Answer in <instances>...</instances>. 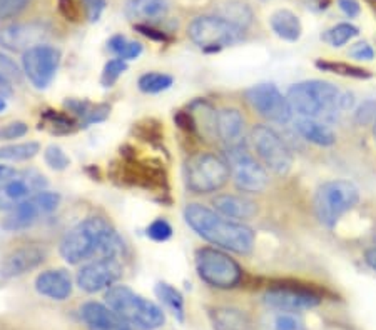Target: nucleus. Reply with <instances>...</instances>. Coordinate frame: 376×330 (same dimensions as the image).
I'll return each mask as SVG.
<instances>
[{
  "instance_id": "58836bf2",
  "label": "nucleus",
  "mask_w": 376,
  "mask_h": 330,
  "mask_svg": "<svg viewBox=\"0 0 376 330\" xmlns=\"http://www.w3.org/2000/svg\"><path fill=\"white\" fill-rule=\"evenodd\" d=\"M83 6L89 22H97L106 8V0H83Z\"/></svg>"
},
{
  "instance_id": "39448f33",
  "label": "nucleus",
  "mask_w": 376,
  "mask_h": 330,
  "mask_svg": "<svg viewBox=\"0 0 376 330\" xmlns=\"http://www.w3.org/2000/svg\"><path fill=\"white\" fill-rule=\"evenodd\" d=\"M360 201V192L348 180H332L316 191L315 210L321 224L334 227L341 217Z\"/></svg>"
},
{
  "instance_id": "ea45409f",
  "label": "nucleus",
  "mask_w": 376,
  "mask_h": 330,
  "mask_svg": "<svg viewBox=\"0 0 376 330\" xmlns=\"http://www.w3.org/2000/svg\"><path fill=\"white\" fill-rule=\"evenodd\" d=\"M376 119V102L366 101L363 106L358 108L356 112V122L360 125H368Z\"/></svg>"
},
{
  "instance_id": "37998d69",
  "label": "nucleus",
  "mask_w": 376,
  "mask_h": 330,
  "mask_svg": "<svg viewBox=\"0 0 376 330\" xmlns=\"http://www.w3.org/2000/svg\"><path fill=\"white\" fill-rule=\"evenodd\" d=\"M350 56L353 58H358V61H371V58H373V56H375V52L368 44L360 42V44H355L350 49Z\"/></svg>"
},
{
  "instance_id": "7ed1b4c3",
  "label": "nucleus",
  "mask_w": 376,
  "mask_h": 330,
  "mask_svg": "<svg viewBox=\"0 0 376 330\" xmlns=\"http://www.w3.org/2000/svg\"><path fill=\"white\" fill-rule=\"evenodd\" d=\"M341 94L332 84L310 80L293 85L288 92V102L293 112L301 117L333 124L343 112Z\"/></svg>"
},
{
  "instance_id": "473e14b6",
  "label": "nucleus",
  "mask_w": 376,
  "mask_h": 330,
  "mask_svg": "<svg viewBox=\"0 0 376 330\" xmlns=\"http://www.w3.org/2000/svg\"><path fill=\"white\" fill-rule=\"evenodd\" d=\"M128 70V64H126V61H122V58H112V61H109L106 67H104L102 70V77H101V82L104 87H112L117 82V79L124 74V72Z\"/></svg>"
},
{
  "instance_id": "49530a36",
  "label": "nucleus",
  "mask_w": 376,
  "mask_h": 330,
  "mask_svg": "<svg viewBox=\"0 0 376 330\" xmlns=\"http://www.w3.org/2000/svg\"><path fill=\"white\" fill-rule=\"evenodd\" d=\"M16 174H17L16 169H12V167H8V165L0 164V185L6 184L7 180L12 179Z\"/></svg>"
},
{
  "instance_id": "412c9836",
  "label": "nucleus",
  "mask_w": 376,
  "mask_h": 330,
  "mask_svg": "<svg viewBox=\"0 0 376 330\" xmlns=\"http://www.w3.org/2000/svg\"><path fill=\"white\" fill-rule=\"evenodd\" d=\"M35 291L51 300H66L72 293V279L66 270H45L35 279Z\"/></svg>"
},
{
  "instance_id": "c85d7f7f",
  "label": "nucleus",
  "mask_w": 376,
  "mask_h": 330,
  "mask_svg": "<svg viewBox=\"0 0 376 330\" xmlns=\"http://www.w3.org/2000/svg\"><path fill=\"white\" fill-rule=\"evenodd\" d=\"M40 151L37 142H24L12 144V146L0 147V162H24L35 157Z\"/></svg>"
},
{
  "instance_id": "9d476101",
  "label": "nucleus",
  "mask_w": 376,
  "mask_h": 330,
  "mask_svg": "<svg viewBox=\"0 0 376 330\" xmlns=\"http://www.w3.org/2000/svg\"><path fill=\"white\" fill-rule=\"evenodd\" d=\"M228 164L234 184H236L239 191L256 193L262 192L268 187L269 180L265 167H262L243 146L229 148Z\"/></svg>"
},
{
  "instance_id": "a18cd8bd",
  "label": "nucleus",
  "mask_w": 376,
  "mask_h": 330,
  "mask_svg": "<svg viewBox=\"0 0 376 330\" xmlns=\"http://www.w3.org/2000/svg\"><path fill=\"white\" fill-rule=\"evenodd\" d=\"M12 82L6 75L0 74V99H8L12 96Z\"/></svg>"
},
{
  "instance_id": "aec40b11",
  "label": "nucleus",
  "mask_w": 376,
  "mask_h": 330,
  "mask_svg": "<svg viewBox=\"0 0 376 330\" xmlns=\"http://www.w3.org/2000/svg\"><path fill=\"white\" fill-rule=\"evenodd\" d=\"M217 139H221L228 148L241 147L244 140V117L238 108H223L217 112L216 119Z\"/></svg>"
},
{
  "instance_id": "c9c22d12",
  "label": "nucleus",
  "mask_w": 376,
  "mask_h": 330,
  "mask_svg": "<svg viewBox=\"0 0 376 330\" xmlns=\"http://www.w3.org/2000/svg\"><path fill=\"white\" fill-rule=\"evenodd\" d=\"M171 235H172V227L162 219L154 220V222L147 227V237L156 242H164L167 239H171Z\"/></svg>"
},
{
  "instance_id": "bb28decb",
  "label": "nucleus",
  "mask_w": 376,
  "mask_h": 330,
  "mask_svg": "<svg viewBox=\"0 0 376 330\" xmlns=\"http://www.w3.org/2000/svg\"><path fill=\"white\" fill-rule=\"evenodd\" d=\"M156 296L179 322H184V298L179 291H176L169 284L159 282L156 286Z\"/></svg>"
},
{
  "instance_id": "7c9ffc66",
  "label": "nucleus",
  "mask_w": 376,
  "mask_h": 330,
  "mask_svg": "<svg viewBox=\"0 0 376 330\" xmlns=\"http://www.w3.org/2000/svg\"><path fill=\"white\" fill-rule=\"evenodd\" d=\"M316 67L321 70L326 72H333V74L344 75V77H353V79H370L371 74L368 70L360 69V67L350 65V64H343V62H326V61H318L316 62Z\"/></svg>"
},
{
  "instance_id": "9b49d317",
  "label": "nucleus",
  "mask_w": 376,
  "mask_h": 330,
  "mask_svg": "<svg viewBox=\"0 0 376 330\" xmlns=\"http://www.w3.org/2000/svg\"><path fill=\"white\" fill-rule=\"evenodd\" d=\"M251 140L260 159L276 174H286L293 165V156L284 140L271 127L257 125L253 129Z\"/></svg>"
},
{
  "instance_id": "4be33fe9",
  "label": "nucleus",
  "mask_w": 376,
  "mask_h": 330,
  "mask_svg": "<svg viewBox=\"0 0 376 330\" xmlns=\"http://www.w3.org/2000/svg\"><path fill=\"white\" fill-rule=\"evenodd\" d=\"M124 13L129 20L142 22L138 25H147L166 17L167 2L166 0H128Z\"/></svg>"
},
{
  "instance_id": "4c0bfd02",
  "label": "nucleus",
  "mask_w": 376,
  "mask_h": 330,
  "mask_svg": "<svg viewBox=\"0 0 376 330\" xmlns=\"http://www.w3.org/2000/svg\"><path fill=\"white\" fill-rule=\"evenodd\" d=\"M0 74L6 75L7 79L11 80V82L20 79L19 67H17V64L12 61L11 57L6 56V53H2V52H0Z\"/></svg>"
},
{
  "instance_id": "2f4dec72",
  "label": "nucleus",
  "mask_w": 376,
  "mask_h": 330,
  "mask_svg": "<svg viewBox=\"0 0 376 330\" xmlns=\"http://www.w3.org/2000/svg\"><path fill=\"white\" fill-rule=\"evenodd\" d=\"M358 35V29L353 24H346V22H343V24H338L334 25L333 29H329L328 32L325 34V40L326 42H329L333 45V47H341L348 42V40H351L353 37H356Z\"/></svg>"
},
{
  "instance_id": "f8f14e48",
  "label": "nucleus",
  "mask_w": 376,
  "mask_h": 330,
  "mask_svg": "<svg viewBox=\"0 0 376 330\" xmlns=\"http://www.w3.org/2000/svg\"><path fill=\"white\" fill-rule=\"evenodd\" d=\"M61 52L49 44H39L22 56V69L35 89H47L56 77Z\"/></svg>"
},
{
  "instance_id": "a19ab883",
  "label": "nucleus",
  "mask_w": 376,
  "mask_h": 330,
  "mask_svg": "<svg viewBox=\"0 0 376 330\" xmlns=\"http://www.w3.org/2000/svg\"><path fill=\"white\" fill-rule=\"evenodd\" d=\"M276 330H301V322L289 312H283L274 320Z\"/></svg>"
},
{
  "instance_id": "e433bc0d",
  "label": "nucleus",
  "mask_w": 376,
  "mask_h": 330,
  "mask_svg": "<svg viewBox=\"0 0 376 330\" xmlns=\"http://www.w3.org/2000/svg\"><path fill=\"white\" fill-rule=\"evenodd\" d=\"M29 132V127L24 122H11V124L0 127V140H16L24 137Z\"/></svg>"
},
{
  "instance_id": "423d86ee",
  "label": "nucleus",
  "mask_w": 376,
  "mask_h": 330,
  "mask_svg": "<svg viewBox=\"0 0 376 330\" xmlns=\"http://www.w3.org/2000/svg\"><path fill=\"white\" fill-rule=\"evenodd\" d=\"M228 160L216 153H198L186 164V185L194 193H210L219 191L229 180Z\"/></svg>"
},
{
  "instance_id": "72a5a7b5",
  "label": "nucleus",
  "mask_w": 376,
  "mask_h": 330,
  "mask_svg": "<svg viewBox=\"0 0 376 330\" xmlns=\"http://www.w3.org/2000/svg\"><path fill=\"white\" fill-rule=\"evenodd\" d=\"M44 159H45V164L54 170H64L69 167V157H67L66 152L57 146H51L45 148Z\"/></svg>"
},
{
  "instance_id": "c03bdc74",
  "label": "nucleus",
  "mask_w": 376,
  "mask_h": 330,
  "mask_svg": "<svg viewBox=\"0 0 376 330\" xmlns=\"http://www.w3.org/2000/svg\"><path fill=\"white\" fill-rule=\"evenodd\" d=\"M338 6L343 11L344 15H348L350 19L360 15L361 8H360V4H358L356 0H338Z\"/></svg>"
},
{
  "instance_id": "b1692460",
  "label": "nucleus",
  "mask_w": 376,
  "mask_h": 330,
  "mask_svg": "<svg viewBox=\"0 0 376 330\" xmlns=\"http://www.w3.org/2000/svg\"><path fill=\"white\" fill-rule=\"evenodd\" d=\"M296 130L300 132L303 139L310 140V142L316 144V146L328 147L336 142V135H334L332 127H329L328 124H325V122L301 117V119L296 122Z\"/></svg>"
},
{
  "instance_id": "f3484780",
  "label": "nucleus",
  "mask_w": 376,
  "mask_h": 330,
  "mask_svg": "<svg viewBox=\"0 0 376 330\" xmlns=\"http://www.w3.org/2000/svg\"><path fill=\"white\" fill-rule=\"evenodd\" d=\"M265 304L279 312H301L320 304V297L301 288L278 287L265 293Z\"/></svg>"
},
{
  "instance_id": "4468645a",
  "label": "nucleus",
  "mask_w": 376,
  "mask_h": 330,
  "mask_svg": "<svg viewBox=\"0 0 376 330\" xmlns=\"http://www.w3.org/2000/svg\"><path fill=\"white\" fill-rule=\"evenodd\" d=\"M47 180L35 170L17 172L12 179L0 185V210H12L27 198L34 197L40 191H45Z\"/></svg>"
},
{
  "instance_id": "f704fd0d",
  "label": "nucleus",
  "mask_w": 376,
  "mask_h": 330,
  "mask_svg": "<svg viewBox=\"0 0 376 330\" xmlns=\"http://www.w3.org/2000/svg\"><path fill=\"white\" fill-rule=\"evenodd\" d=\"M29 4L30 0H0V20H7L19 15L22 11H25Z\"/></svg>"
},
{
  "instance_id": "0eeeda50",
  "label": "nucleus",
  "mask_w": 376,
  "mask_h": 330,
  "mask_svg": "<svg viewBox=\"0 0 376 330\" xmlns=\"http://www.w3.org/2000/svg\"><path fill=\"white\" fill-rule=\"evenodd\" d=\"M196 269L207 286L216 288H233L241 282L243 270L236 260L217 248H201L196 254Z\"/></svg>"
},
{
  "instance_id": "c756f323",
  "label": "nucleus",
  "mask_w": 376,
  "mask_h": 330,
  "mask_svg": "<svg viewBox=\"0 0 376 330\" xmlns=\"http://www.w3.org/2000/svg\"><path fill=\"white\" fill-rule=\"evenodd\" d=\"M172 85V77L161 72H149L139 79V89L144 94H159Z\"/></svg>"
},
{
  "instance_id": "f257e3e1",
  "label": "nucleus",
  "mask_w": 376,
  "mask_h": 330,
  "mask_svg": "<svg viewBox=\"0 0 376 330\" xmlns=\"http://www.w3.org/2000/svg\"><path fill=\"white\" fill-rule=\"evenodd\" d=\"M121 237L101 217H89L72 227L61 242V255L67 264H80L96 259H119Z\"/></svg>"
},
{
  "instance_id": "dca6fc26",
  "label": "nucleus",
  "mask_w": 376,
  "mask_h": 330,
  "mask_svg": "<svg viewBox=\"0 0 376 330\" xmlns=\"http://www.w3.org/2000/svg\"><path fill=\"white\" fill-rule=\"evenodd\" d=\"M47 35V29L42 24L7 25L0 29V47L13 52H25L42 44Z\"/></svg>"
},
{
  "instance_id": "a211bd4d",
  "label": "nucleus",
  "mask_w": 376,
  "mask_h": 330,
  "mask_svg": "<svg viewBox=\"0 0 376 330\" xmlns=\"http://www.w3.org/2000/svg\"><path fill=\"white\" fill-rule=\"evenodd\" d=\"M45 259V252L40 247L27 246L17 250H12L2 264H0V275L4 279L20 277L30 270L37 269Z\"/></svg>"
},
{
  "instance_id": "1a4fd4ad",
  "label": "nucleus",
  "mask_w": 376,
  "mask_h": 330,
  "mask_svg": "<svg viewBox=\"0 0 376 330\" xmlns=\"http://www.w3.org/2000/svg\"><path fill=\"white\" fill-rule=\"evenodd\" d=\"M59 203H61L59 193L40 191L34 197L27 198L25 202L8 210L2 222V229L7 232H20V230L32 227L40 215H49L54 210H57Z\"/></svg>"
},
{
  "instance_id": "6e6552de",
  "label": "nucleus",
  "mask_w": 376,
  "mask_h": 330,
  "mask_svg": "<svg viewBox=\"0 0 376 330\" xmlns=\"http://www.w3.org/2000/svg\"><path fill=\"white\" fill-rule=\"evenodd\" d=\"M188 34L198 47L205 51H219L226 45L236 44L243 37V29L219 15H205L189 24Z\"/></svg>"
},
{
  "instance_id": "8fccbe9b",
  "label": "nucleus",
  "mask_w": 376,
  "mask_h": 330,
  "mask_svg": "<svg viewBox=\"0 0 376 330\" xmlns=\"http://www.w3.org/2000/svg\"><path fill=\"white\" fill-rule=\"evenodd\" d=\"M373 134H375V140H376V122H375V129H373Z\"/></svg>"
},
{
  "instance_id": "09e8293b",
  "label": "nucleus",
  "mask_w": 376,
  "mask_h": 330,
  "mask_svg": "<svg viewBox=\"0 0 376 330\" xmlns=\"http://www.w3.org/2000/svg\"><path fill=\"white\" fill-rule=\"evenodd\" d=\"M6 106H7V99H0V112L6 108Z\"/></svg>"
},
{
  "instance_id": "79ce46f5",
  "label": "nucleus",
  "mask_w": 376,
  "mask_h": 330,
  "mask_svg": "<svg viewBox=\"0 0 376 330\" xmlns=\"http://www.w3.org/2000/svg\"><path fill=\"white\" fill-rule=\"evenodd\" d=\"M140 53H142V45L139 42L126 40V44L122 45L121 52L117 53V58H122V61H134V58H138Z\"/></svg>"
},
{
  "instance_id": "f03ea898",
  "label": "nucleus",
  "mask_w": 376,
  "mask_h": 330,
  "mask_svg": "<svg viewBox=\"0 0 376 330\" xmlns=\"http://www.w3.org/2000/svg\"><path fill=\"white\" fill-rule=\"evenodd\" d=\"M184 219L199 237L206 239L207 242L217 247L236 252V254H249L255 248L253 229L226 219L205 205H199V203L188 205L184 210Z\"/></svg>"
},
{
  "instance_id": "cd10ccee",
  "label": "nucleus",
  "mask_w": 376,
  "mask_h": 330,
  "mask_svg": "<svg viewBox=\"0 0 376 330\" xmlns=\"http://www.w3.org/2000/svg\"><path fill=\"white\" fill-rule=\"evenodd\" d=\"M219 17H223L233 25L239 27V29H246L253 20V12L244 2H238V0H231L219 7Z\"/></svg>"
},
{
  "instance_id": "393cba45",
  "label": "nucleus",
  "mask_w": 376,
  "mask_h": 330,
  "mask_svg": "<svg viewBox=\"0 0 376 330\" xmlns=\"http://www.w3.org/2000/svg\"><path fill=\"white\" fill-rule=\"evenodd\" d=\"M210 315L216 330H251V320L239 309L217 307L211 310Z\"/></svg>"
},
{
  "instance_id": "20e7f679",
  "label": "nucleus",
  "mask_w": 376,
  "mask_h": 330,
  "mask_svg": "<svg viewBox=\"0 0 376 330\" xmlns=\"http://www.w3.org/2000/svg\"><path fill=\"white\" fill-rule=\"evenodd\" d=\"M106 304L135 330H157L166 322L164 310L128 286H112L106 292Z\"/></svg>"
},
{
  "instance_id": "ddd939ff",
  "label": "nucleus",
  "mask_w": 376,
  "mask_h": 330,
  "mask_svg": "<svg viewBox=\"0 0 376 330\" xmlns=\"http://www.w3.org/2000/svg\"><path fill=\"white\" fill-rule=\"evenodd\" d=\"M248 102L265 119L276 124H286L291 119L293 108L273 84H260L246 92Z\"/></svg>"
},
{
  "instance_id": "2eb2a0df",
  "label": "nucleus",
  "mask_w": 376,
  "mask_h": 330,
  "mask_svg": "<svg viewBox=\"0 0 376 330\" xmlns=\"http://www.w3.org/2000/svg\"><path fill=\"white\" fill-rule=\"evenodd\" d=\"M122 275L119 259H96L77 272V286L89 293L111 288Z\"/></svg>"
},
{
  "instance_id": "a878e982",
  "label": "nucleus",
  "mask_w": 376,
  "mask_h": 330,
  "mask_svg": "<svg viewBox=\"0 0 376 330\" xmlns=\"http://www.w3.org/2000/svg\"><path fill=\"white\" fill-rule=\"evenodd\" d=\"M271 29L273 32L278 35L279 39L289 40V42H294L301 37L303 27L301 22L298 19L296 13H293L291 11H278L271 15L269 19Z\"/></svg>"
},
{
  "instance_id": "6ab92c4d",
  "label": "nucleus",
  "mask_w": 376,
  "mask_h": 330,
  "mask_svg": "<svg viewBox=\"0 0 376 330\" xmlns=\"http://www.w3.org/2000/svg\"><path fill=\"white\" fill-rule=\"evenodd\" d=\"M80 319L89 330H133V327L119 317L107 304L87 302L80 309Z\"/></svg>"
},
{
  "instance_id": "5701e85b",
  "label": "nucleus",
  "mask_w": 376,
  "mask_h": 330,
  "mask_svg": "<svg viewBox=\"0 0 376 330\" xmlns=\"http://www.w3.org/2000/svg\"><path fill=\"white\" fill-rule=\"evenodd\" d=\"M212 203L217 214L231 220H246L256 214V203L243 196L224 193L217 196Z\"/></svg>"
},
{
  "instance_id": "de8ad7c7",
  "label": "nucleus",
  "mask_w": 376,
  "mask_h": 330,
  "mask_svg": "<svg viewBox=\"0 0 376 330\" xmlns=\"http://www.w3.org/2000/svg\"><path fill=\"white\" fill-rule=\"evenodd\" d=\"M366 262H368V264L376 270V248H373V250H370L368 254H366Z\"/></svg>"
}]
</instances>
